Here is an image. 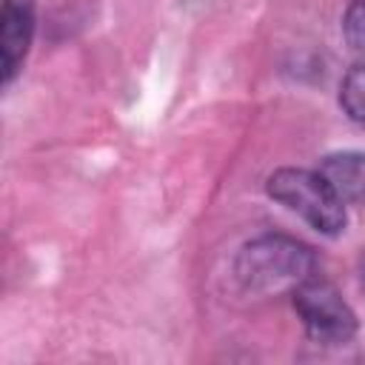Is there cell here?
Masks as SVG:
<instances>
[{
	"label": "cell",
	"mask_w": 365,
	"mask_h": 365,
	"mask_svg": "<svg viewBox=\"0 0 365 365\" xmlns=\"http://www.w3.org/2000/svg\"><path fill=\"white\" fill-rule=\"evenodd\" d=\"M319 174L331 182L342 202L365 205V151L328 154L319 163Z\"/></svg>",
	"instance_id": "5b68a950"
},
{
	"label": "cell",
	"mask_w": 365,
	"mask_h": 365,
	"mask_svg": "<svg viewBox=\"0 0 365 365\" xmlns=\"http://www.w3.org/2000/svg\"><path fill=\"white\" fill-rule=\"evenodd\" d=\"M339 106H342V111H345L354 123L365 125V57H362L354 68H348V74L342 77V86H339Z\"/></svg>",
	"instance_id": "8992f818"
},
{
	"label": "cell",
	"mask_w": 365,
	"mask_h": 365,
	"mask_svg": "<svg viewBox=\"0 0 365 365\" xmlns=\"http://www.w3.org/2000/svg\"><path fill=\"white\" fill-rule=\"evenodd\" d=\"M317 271L314 251L282 234H262L251 242H245L237 251L234 274L240 285L251 294H279L294 291Z\"/></svg>",
	"instance_id": "6da1fadb"
},
{
	"label": "cell",
	"mask_w": 365,
	"mask_h": 365,
	"mask_svg": "<svg viewBox=\"0 0 365 365\" xmlns=\"http://www.w3.org/2000/svg\"><path fill=\"white\" fill-rule=\"evenodd\" d=\"M34 34V0H3L0 11V60L3 80L9 83L23 63Z\"/></svg>",
	"instance_id": "277c9868"
},
{
	"label": "cell",
	"mask_w": 365,
	"mask_h": 365,
	"mask_svg": "<svg viewBox=\"0 0 365 365\" xmlns=\"http://www.w3.org/2000/svg\"><path fill=\"white\" fill-rule=\"evenodd\" d=\"M362 271H365V268H362ZM362 277H365V274H362Z\"/></svg>",
	"instance_id": "ba28073f"
},
{
	"label": "cell",
	"mask_w": 365,
	"mask_h": 365,
	"mask_svg": "<svg viewBox=\"0 0 365 365\" xmlns=\"http://www.w3.org/2000/svg\"><path fill=\"white\" fill-rule=\"evenodd\" d=\"M268 197L302 217L319 234H339L345 228V202L331 182L311 168H277L268 177Z\"/></svg>",
	"instance_id": "7a4b0ae2"
},
{
	"label": "cell",
	"mask_w": 365,
	"mask_h": 365,
	"mask_svg": "<svg viewBox=\"0 0 365 365\" xmlns=\"http://www.w3.org/2000/svg\"><path fill=\"white\" fill-rule=\"evenodd\" d=\"M342 37L345 43L365 57V0H351L342 14Z\"/></svg>",
	"instance_id": "52a82bcc"
},
{
	"label": "cell",
	"mask_w": 365,
	"mask_h": 365,
	"mask_svg": "<svg viewBox=\"0 0 365 365\" xmlns=\"http://www.w3.org/2000/svg\"><path fill=\"white\" fill-rule=\"evenodd\" d=\"M294 308L305 325V334L322 345H342L356 334V314L342 294L319 277H308L291 291Z\"/></svg>",
	"instance_id": "3957f363"
}]
</instances>
